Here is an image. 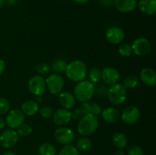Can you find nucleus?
Listing matches in <instances>:
<instances>
[{
	"label": "nucleus",
	"mask_w": 156,
	"mask_h": 155,
	"mask_svg": "<svg viewBox=\"0 0 156 155\" xmlns=\"http://www.w3.org/2000/svg\"><path fill=\"white\" fill-rule=\"evenodd\" d=\"M66 74L72 81L80 82L87 77V67L85 62L82 60H74L67 64Z\"/></svg>",
	"instance_id": "f257e3e1"
},
{
	"label": "nucleus",
	"mask_w": 156,
	"mask_h": 155,
	"mask_svg": "<svg viewBox=\"0 0 156 155\" xmlns=\"http://www.w3.org/2000/svg\"><path fill=\"white\" fill-rule=\"evenodd\" d=\"M98 127V119L91 113L83 115L78 123L77 130L80 135L83 136H89L92 135Z\"/></svg>",
	"instance_id": "f03ea898"
},
{
	"label": "nucleus",
	"mask_w": 156,
	"mask_h": 155,
	"mask_svg": "<svg viewBox=\"0 0 156 155\" xmlns=\"http://www.w3.org/2000/svg\"><path fill=\"white\" fill-rule=\"evenodd\" d=\"M95 93L94 84L88 81L78 82L74 88V96L80 102H88L91 100Z\"/></svg>",
	"instance_id": "7ed1b4c3"
},
{
	"label": "nucleus",
	"mask_w": 156,
	"mask_h": 155,
	"mask_svg": "<svg viewBox=\"0 0 156 155\" xmlns=\"http://www.w3.org/2000/svg\"><path fill=\"white\" fill-rule=\"evenodd\" d=\"M127 96L126 88L123 84L117 83L111 85L108 91V97L109 101L114 105H120L124 103Z\"/></svg>",
	"instance_id": "20e7f679"
},
{
	"label": "nucleus",
	"mask_w": 156,
	"mask_h": 155,
	"mask_svg": "<svg viewBox=\"0 0 156 155\" xmlns=\"http://www.w3.org/2000/svg\"><path fill=\"white\" fill-rule=\"evenodd\" d=\"M46 88L50 94L53 95L59 94L62 91L65 85V81L62 76L57 73H53L50 74L47 79H45Z\"/></svg>",
	"instance_id": "39448f33"
},
{
	"label": "nucleus",
	"mask_w": 156,
	"mask_h": 155,
	"mask_svg": "<svg viewBox=\"0 0 156 155\" xmlns=\"http://www.w3.org/2000/svg\"><path fill=\"white\" fill-rule=\"evenodd\" d=\"M28 90L33 95L41 96L46 91L45 79L41 75H34L29 80L27 84Z\"/></svg>",
	"instance_id": "423d86ee"
},
{
	"label": "nucleus",
	"mask_w": 156,
	"mask_h": 155,
	"mask_svg": "<svg viewBox=\"0 0 156 155\" xmlns=\"http://www.w3.org/2000/svg\"><path fill=\"white\" fill-rule=\"evenodd\" d=\"M24 114L21 109H15L9 111L5 118V125H7L10 129H18L20 126L24 124Z\"/></svg>",
	"instance_id": "0eeeda50"
},
{
	"label": "nucleus",
	"mask_w": 156,
	"mask_h": 155,
	"mask_svg": "<svg viewBox=\"0 0 156 155\" xmlns=\"http://www.w3.org/2000/svg\"><path fill=\"white\" fill-rule=\"evenodd\" d=\"M131 47L133 53L136 55L139 56H145L150 53L152 46L146 38L139 37L133 42Z\"/></svg>",
	"instance_id": "6e6552de"
},
{
	"label": "nucleus",
	"mask_w": 156,
	"mask_h": 155,
	"mask_svg": "<svg viewBox=\"0 0 156 155\" xmlns=\"http://www.w3.org/2000/svg\"><path fill=\"white\" fill-rule=\"evenodd\" d=\"M18 141V135L14 129H6L0 135V144L5 149L13 147L17 144Z\"/></svg>",
	"instance_id": "1a4fd4ad"
},
{
	"label": "nucleus",
	"mask_w": 156,
	"mask_h": 155,
	"mask_svg": "<svg viewBox=\"0 0 156 155\" xmlns=\"http://www.w3.org/2000/svg\"><path fill=\"white\" fill-rule=\"evenodd\" d=\"M140 117V110L136 106H128L120 113V119L123 122L132 125L136 122Z\"/></svg>",
	"instance_id": "9d476101"
},
{
	"label": "nucleus",
	"mask_w": 156,
	"mask_h": 155,
	"mask_svg": "<svg viewBox=\"0 0 156 155\" xmlns=\"http://www.w3.org/2000/svg\"><path fill=\"white\" fill-rule=\"evenodd\" d=\"M54 138L57 142L62 144H69L75 138V134L72 129L60 126L54 132Z\"/></svg>",
	"instance_id": "9b49d317"
},
{
	"label": "nucleus",
	"mask_w": 156,
	"mask_h": 155,
	"mask_svg": "<svg viewBox=\"0 0 156 155\" xmlns=\"http://www.w3.org/2000/svg\"><path fill=\"white\" fill-rule=\"evenodd\" d=\"M105 37L108 42L112 44H119L123 42L125 38V33L122 28L116 26L109 27L106 30Z\"/></svg>",
	"instance_id": "f8f14e48"
},
{
	"label": "nucleus",
	"mask_w": 156,
	"mask_h": 155,
	"mask_svg": "<svg viewBox=\"0 0 156 155\" xmlns=\"http://www.w3.org/2000/svg\"><path fill=\"white\" fill-rule=\"evenodd\" d=\"M120 74L117 68L114 67H105L101 71V79L109 85L118 83Z\"/></svg>",
	"instance_id": "ddd939ff"
},
{
	"label": "nucleus",
	"mask_w": 156,
	"mask_h": 155,
	"mask_svg": "<svg viewBox=\"0 0 156 155\" xmlns=\"http://www.w3.org/2000/svg\"><path fill=\"white\" fill-rule=\"evenodd\" d=\"M71 112L69 109L61 108L53 112V121L58 126H66L71 121Z\"/></svg>",
	"instance_id": "4468645a"
},
{
	"label": "nucleus",
	"mask_w": 156,
	"mask_h": 155,
	"mask_svg": "<svg viewBox=\"0 0 156 155\" xmlns=\"http://www.w3.org/2000/svg\"><path fill=\"white\" fill-rule=\"evenodd\" d=\"M116 9L122 13H129L137 7L136 0H114Z\"/></svg>",
	"instance_id": "2eb2a0df"
},
{
	"label": "nucleus",
	"mask_w": 156,
	"mask_h": 155,
	"mask_svg": "<svg viewBox=\"0 0 156 155\" xmlns=\"http://www.w3.org/2000/svg\"><path fill=\"white\" fill-rule=\"evenodd\" d=\"M76 97L73 93L69 91H63L59 95V103L62 108L70 109L76 104Z\"/></svg>",
	"instance_id": "dca6fc26"
},
{
	"label": "nucleus",
	"mask_w": 156,
	"mask_h": 155,
	"mask_svg": "<svg viewBox=\"0 0 156 155\" xmlns=\"http://www.w3.org/2000/svg\"><path fill=\"white\" fill-rule=\"evenodd\" d=\"M102 118L105 122L108 123H115L118 122L120 119V112L117 108L110 107L105 108L101 112Z\"/></svg>",
	"instance_id": "f3484780"
},
{
	"label": "nucleus",
	"mask_w": 156,
	"mask_h": 155,
	"mask_svg": "<svg viewBox=\"0 0 156 155\" xmlns=\"http://www.w3.org/2000/svg\"><path fill=\"white\" fill-rule=\"evenodd\" d=\"M140 79L149 87L155 86L156 84V73L150 68H145L140 71Z\"/></svg>",
	"instance_id": "a211bd4d"
},
{
	"label": "nucleus",
	"mask_w": 156,
	"mask_h": 155,
	"mask_svg": "<svg viewBox=\"0 0 156 155\" xmlns=\"http://www.w3.org/2000/svg\"><path fill=\"white\" fill-rule=\"evenodd\" d=\"M137 5L145 15H152L156 12V0H140Z\"/></svg>",
	"instance_id": "6ab92c4d"
},
{
	"label": "nucleus",
	"mask_w": 156,
	"mask_h": 155,
	"mask_svg": "<svg viewBox=\"0 0 156 155\" xmlns=\"http://www.w3.org/2000/svg\"><path fill=\"white\" fill-rule=\"evenodd\" d=\"M21 111L24 115L32 116L39 112V106L36 101L32 100H27L21 104Z\"/></svg>",
	"instance_id": "aec40b11"
},
{
	"label": "nucleus",
	"mask_w": 156,
	"mask_h": 155,
	"mask_svg": "<svg viewBox=\"0 0 156 155\" xmlns=\"http://www.w3.org/2000/svg\"><path fill=\"white\" fill-rule=\"evenodd\" d=\"M112 143L117 149H123L127 145V137L124 133L116 132L112 136Z\"/></svg>",
	"instance_id": "412c9836"
},
{
	"label": "nucleus",
	"mask_w": 156,
	"mask_h": 155,
	"mask_svg": "<svg viewBox=\"0 0 156 155\" xmlns=\"http://www.w3.org/2000/svg\"><path fill=\"white\" fill-rule=\"evenodd\" d=\"M39 155H56V150L50 143H43L38 148Z\"/></svg>",
	"instance_id": "4be33fe9"
},
{
	"label": "nucleus",
	"mask_w": 156,
	"mask_h": 155,
	"mask_svg": "<svg viewBox=\"0 0 156 155\" xmlns=\"http://www.w3.org/2000/svg\"><path fill=\"white\" fill-rule=\"evenodd\" d=\"M87 74L88 77V81L92 83L93 84H98L101 80V70L98 68L94 67L91 68L88 71V74Z\"/></svg>",
	"instance_id": "5701e85b"
},
{
	"label": "nucleus",
	"mask_w": 156,
	"mask_h": 155,
	"mask_svg": "<svg viewBox=\"0 0 156 155\" xmlns=\"http://www.w3.org/2000/svg\"><path fill=\"white\" fill-rule=\"evenodd\" d=\"M66 66L67 63L64 59H57L53 62L51 65V68L55 71V73L62 74V73H64L66 71Z\"/></svg>",
	"instance_id": "b1692460"
},
{
	"label": "nucleus",
	"mask_w": 156,
	"mask_h": 155,
	"mask_svg": "<svg viewBox=\"0 0 156 155\" xmlns=\"http://www.w3.org/2000/svg\"><path fill=\"white\" fill-rule=\"evenodd\" d=\"M91 147V141H90L89 138L87 137H82L80 138L76 142V148L78 150H81V151H87L89 150Z\"/></svg>",
	"instance_id": "393cba45"
},
{
	"label": "nucleus",
	"mask_w": 156,
	"mask_h": 155,
	"mask_svg": "<svg viewBox=\"0 0 156 155\" xmlns=\"http://www.w3.org/2000/svg\"><path fill=\"white\" fill-rule=\"evenodd\" d=\"M123 84L126 89H127V88L133 89V88H136L138 86L139 78L136 75H133V74L128 75L127 77L124 79V81H123Z\"/></svg>",
	"instance_id": "a878e982"
},
{
	"label": "nucleus",
	"mask_w": 156,
	"mask_h": 155,
	"mask_svg": "<svg viewBox=\"0 0 156 155\" xmlns=\"http://www.w3.org/2000/svg\"><path fill=\"white\" fill-rule=\"evenodd\" d=\"M58 155H79V152L75 146L66 144L61 148Z\"/></svg>",
	"instance_id": "bb28decb"
},
{
	"label": "nucleus",
	"mask_w": 156,
	"mask_h": 155,
	"mask_svg": "<svg viewBox=\"0 0 156 155\" xmlns=\"http://www.w3.org/2000/svg\"><path fill=\"white\" fill-rule=\"evenodd\" d=\"M33 132V129L30 127V126L27 124H22L17 129V133L18 136L21 137H27L30 135Z\"/></svg>",
	"instance_id": "cd10ccee"
},
{
	"label": "nucleus",
	"mask_w": 156,
	"mask_h": 155,
	"mask_svg": "<svg viewBox=\"0 0 156 155\" xmlns=\"http://www.w3.org/2000/svg\"><path fill=\"white\" fill-rule=\"evenodd\" d=\"M36 71L39 75H45L48 74L51 71V67L45 62L38 63L36 66Z\"/></svg>",
	"instance_id": "c85d7f7f"
},
{
	"label": "nucleus",
	"mask_w": 156,
	"mask_h": 155,
	"mask_svg": "<svg viewBox=\"0 0 156 155\" xmlns=\"http://www.w3.org/2000/svg\"><path fill=\"white\" fill-rule=\"evenodd\" d=\"M118 53L123 57H128L133 53L132 47L129 43H123L119 46Z\"/></svg>",
	"instance_id": "c756f323"
},
{
	"label": "nucleus",
	"mask_w": 156,
	"mask_h": 155,
	"mask_svg": "<svg viewBox=\"0 0 156 155\" xmlns=\"http://www.w3.org/2000/svg\"><path fill=\"white\" fill-rule=\"evenodd\" d=\"M10 109V103L9 100L3 97H0V115L8 113Z\"/></svg>",
	"instance_id": "7c9ffc66"
},
{
	"label": "nucleus",
	"mask_w": 156,
	"mask_h": 155,
	"mask_svg": "<svg viewBox=\"0 0 156 155\" xmlns=\"http://www.w3.org/2000/svg\"><path fill=\"white\" fill-rule=\"evenodd\" d=\"M128 155H143V150L140 146L132 144L127 148Z\"/></svg>",
	"instance_id": "2f4dec72"
},
{
	"label": "nucleus",
	"mask_w": 156,
	"mask_h": 155,
	"mask_svg": "<svg viewBox=\"0 0 156 155\" xmlns=\"http://www.w3.org/2000/svg\"><path fill=\"white\" fill-rule=\"evenodd\" d=\"M40 115L44 119H50L53 115V109L50 106H44L39 110Z\"/></svg>",
	"instance_id": "473e14b6"
},
{
	"label": "nucleus",
	"mask_w": 156,
	"mask_h": 155,
	"mask_svg": "<svg viewBox=\"0 0 156 155\" xmlns=\"http://www.w3.org/2000/svg\"><path fill=\"white\" fill-rule=\"evenodd\" d=\"M101 112L102 109L100 105L96 103H90V113L98 116V115H101Z\"/></svg>",
	"instance_id": "72a5a7b5"
},
{
	"label": "nucleus",
	"mask_w": 156,
	"mask_h": 155,
	"mask_svg": "<svg viewBox=\"0 0 156 155\" xmlns=\"http://www.w3.org/2000/svg\"><path fill=\"white\" fill-rule=\"evenodd\" d=\"M79 109L83 115L90 113V103L88 102H82L79 106Z\"/></svg>",
	"instance_id": "f704fd0d"
},
{
	"label": "nucleus",
	"mask_w": 156,
	"mask_h": 155,
	"mask_svg": "<svg viewBox=\"0 0 156 155\" xmlns=\"http://www.w3.org/2000/svg\"><path fill=\"white\" fill-rule=\"evenodd\" d=\"M70 112H71L72 119L74 120H79L82 116H83V114H82V112H81L79 108L73 109V110Z\"/></svg>",
	"instance_id": "c9c22d12"
},
{
	"label": "nucleus",
	"mask_w": 156,
	"mask_h": 155,
	"mask_svg": "<svg viewBox=\"0 0 156 155\" xmlns=\"http://www.w3.org/2000/svg\"><path fill=\"white\" fill-rule=\"evenodd\" d=\"M5 68V63L4 60L0 58V75L4 72Z\"/></svg>",
	"instance_id": "e433bc0d"
},
{
	"label": "nucleus",
	"mask_w": 156,
	"mask_h": 155,
	"mask_svg": "<svg viewBox=\"0 0 156 155\" xmlns=\"http://www.w3.org/2000/svg\"><path fill=\"white\" fill-rule=\"evenodd\" d=\"M102 2L105 6H111L114 3V0H102Z\"/></svg>",
	"instance_id": "4c0bfd02"
},
{
	"label": "nucleus",
	"mask_w": 156,
	"mask_h": 155,
	"mask_svg": "<svg viewBox=\"0 0 156 155\" xmlns=\"http://www.w3.org/2000/svg\"><path fill=\"white\" fill-rule=\"evenodd\" d=\"M5 126V121L0 117V130L4 129Z\"/></svg>",
	"instance_id": "58836bf2"
},
{
	"label": "nucleus",
	"mask_w": 156,
	"mask_h": 155,
	"mask_svg": "<svg viewBox=\"0 0 156 155\" xmlns=\"http://www.w3.org/2000/svg\"><path fill=\"white\" fill-rule=\"evenodd\" d=\"M18 1H19V0H5L6 2H7L9 5H15L16 3H18Z\"/></svg>",
	"instance_id": "ea45409f"
},
{
	"label": "nucleus",
	"mask_w": 156,
	"mask_h": 155,
	"mask_svg": "<svg viewBox=\"0 0 156 155\" xmlns=\"http://www.w3.org/2000/svg\"><path fill=\"white\" fill-rule=\"evenodd\" d=\"M114 155H125V153L122 149H117L114 153Z\"/></svg>",
	"instance_id": "a19ab883"
},
{
	"label": "nucleus",
	"mask_w": 156,
	"mask_h": 155,
	"mask_svg": "<svg viewBox=\"0 0 156 155\" xmlns=\"http://www.w3.org/2000/svg\"><path fill=\"white\" fill-rule=\"evenodd\" d=\"M73 1L75 2L79 3V4H85V3L88 2L89 0H73Z\"/></svg>",
	"instance_id": "79ce46f5"
},
{
	"label": "nucleus",
	"mask_w": 156,
	"mask_h": 155,
	"mask_svg": "<svg viewBox=\"0 0 156 155\" xmlns=\"http://www.w3.org/2000/svg\"><path fill=\"white\" fill-rule=\"evenodd\" d=\"M2 155H16L14 152L10 151V150H8V151H5L3 153Z\"/></svg>",
	"instance_id": "37998d69"
},
{
	"label": "nucleus",
	"mask_w": 156,
	"mask_h": 155,
	"mask_svg": "<svg viewBox=\"0 0 156 155\" xmlns=\"http://www.w3.org/2000/svg\"><path fill=\"white\" fill-rule=\"evenodd\" d=\"M5 2V0H0V9L4 6Z\"/></svg>",
	"instance_id": "c03bdc74"
}]
</instances>
